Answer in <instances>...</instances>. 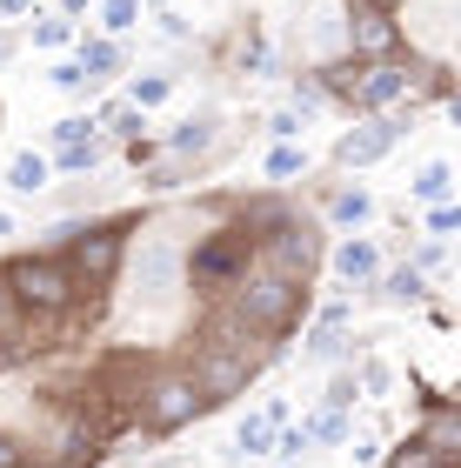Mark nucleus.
<instances>
[{
  "label": "nucleus",
  "mask_w": 461,
  "mask_h": 468,
  "mask_svg": "<svg viewBox=\"0 0 461 468\" xmlns=\"http://www.w3.org/2000/svg\"><path fill=\"white\" fill-rule=\"evenodd\" d=\"M368 215H374V195H368V187H348V195L334 201V221H348V228L368 221Z\"/></svg>",
  "instance_id": "obj_21"
},
{
  "label": "nucleus",
  "mask_w": 461,
  "mask_h": 468,
  "mask_svg": "<svg viewBox=\"0 0 461 468\" xmlns=\"http://www.w3.org/2000/svg\"><path fill=\"white\" fill-rule=\"evenodd\" d=\"M388 294H394V302H422V268H394L388 274Z\"/></svg>",
  "instance_id": "obj_26"
},
{
  "label": "nucleus",
  "mask_w": 461,
  "mask_h": 468,
  "mask_svg": "<svg viewBox=\"0 0 461 468\" xmlns=\"http://www.w3.org/2000/svg\"><path fill=\"white\" fill-rule=\"evenodd\" d=\"M207 141H215V121H181V134H174V154H201Z\"/></svg>",
  "instance_id": "obj_22"
},
{
  "label": "nucleus",
  "mask_w": 461,
  "mask_h": 468,
  "mask_svg": "<svg viewBox=\"0 0 461 468\" xmlns=\"http://www.w3.org/2000/svg\"><path fill=\"white\" fill-rule=\"evenodd\" d=\"M94 161H100V154H94V141H80V147H60V154H54V167H68V175H88Z\"/></svg>",
  "instance_id": "obj_29"
},
{
  "label": "nucleus",
  "mask_w": 461,
  "mask_h": 468,
  "mask_svg": "<svg viewBox=\"0 0 461 468\" xmlns=\"http://www.w3.org/2000/svg\"><path fill=\"white\" fill-rule=\"evenodd\" d=\"M448 121H455V127H461V94H455V101H448Z\"/></svg>",
  "instance_id": "obj_37"
},
{
  "label": "nucleus",
  "mask_w": 461,
  "mask_h": 468,
  "mask_svg": "<svg viewBox=\"0 0 461 468\" xmlns=\"http://www.w3.org/2000/svg\"><path fill=\"white\" fill-rule=\"evenodd\" d=\"M194 415H207L201 381L187 375V368H154L148 395H141V429H148V435H174V429H187Z\"/></svg>",
  "instance_id": "obj_4"
},
{
  "label": "nucleus",
  "mask_w": 461,
  "mask_h": 468,
  "mask_svg": "<svg viewBox=\"0 0 461 468\" xmlns=\"http://www.w3.org/2000/svg\"><path fill=\"white\" fill-rule=\"evenodd\" d=\"M275 429H281V401H275V409H261V415H241L235 455H275Z\"/></svg>",
  "instance_id": "obj_10"
},
{
  "label": "nucleus",
  "mask_w": 461,
  "mask_h": 468,
  "mask_svg": "<svg viewBox=\"0 0 461 468\" xmlns=\"http://www.w3.org/2000/svg\"><path fill=\"white\" fill-rule=\"evenodd\" d=\"M368 7H382V14H388V7H394V0H368Z\"/></svg>",
  "instance_id": "obj_40"
},
{
  "label": "nucleus",
  "mask_w": 461,
  "mask_h": 468,
  "mask_svg": "<svg viewBox=\"0 0 461 468\" xmlns=\"http://www.w3.org/2000/svg\"><path fill=\"white\" fill-rule=\"evenodd\" d=\"M0 468H34V462H27V449H20L14 435H0Z\"/></svg>",
  "instance_id": "obj_32"
},
{
  "label": "nucleus",
  "mask_w": 461,
  "mask_h": 468,
  "mask_svg": "<svg viewBox=\"0 0 461 468\" xmlns=\"http://www.w3.org/2000/svg\"><path fill=\"white\" fill-rule=\"evenodd\" d=\"M68 40H74V20H40V27H34V48H68Z\"/></svg>",
  "instance_id": "obj_28"
},
{
  "label": "nucleus",
  "mask_w": 461,
  "mask_h": 468,
  "mask_svg": "<svg viewBox=\"0 0 461 468\" xmlns=\"http://www.w3.org/2000/svg\"><path fill=\"white\" fill-rule=\"evenodd\" d=\"M47 181H54V161L34 154V147H20V154L7 161V187H14V195H40Z\"/></svg>",
  "instance_id": "obj_11"
},
{
  "label": "nucleus",
  "mask_w": 461,
  "mask_h": 468,
  "mask_svg": "<svg viewBox=\"0 0 461 468\" xmlns=\"http://www.w3.org/2000/svg\"><path fill=\"white\" fill-rule=\"evenodd\" d=\"M7 54H14V40H7V34H0V60H7Z\"/></svg>",
  "instance_id": "obj_38"
},
{
  "label": "nucleus",
  "mask_w": 461,
  "mask_h": 468,
  "mask_svg": "<svg viewBox=\"0 0 461 468\" xmlns=\"http://www.w3.org/2000/svg\"><path fill=\"white\" fill-rule=\"evenodd\" d=\"M94 127H100V121L68 114V121H54V141H60V147H80V141H94Z\"/></svg>",
  "instance_id": "obj_24"
},
{
  "label": "nucleus",
  "mask_w": 461,
  "mask_h": 468,
  "mask_svg": "<svg viewBox=\"0 0 461 468\" xmlns=\"http://www.w3.org/2000/svg\"><path fill=\"white\" fill-rule=\"evenodd\" d=\"M7 282H14V302H20L27 322H60V314L80 302V274L68 268V254H47V248L14 254V261H7Z\"/></svg>",
  "instance_id": "obj_1"
},
{
  "label": "nucleus",
  "mask_w": 461,
  "mask_h": 468,
  "mask_svg": "<svg viewBox=\"0 0 461 468\" xmlns=\"http://www.w3.org/2000/svg\"><path fill=\"white\" fill-rule=\"evenodd\" d=\"M301 449H314L308 421H301V429H281V435H275V455H281V462H301Z\"/></svg>",
  "instance_id": "obj_27"
},
{
  "label": "nucleus",
  "mask_w": 461,
  "mask_h": 468,
  "mask_svg": "<svg viewBox=\"0 0 461 468\" xmlns=\"http://www.w3.org/2000/svg\"><path fill=\"white\" fill-rule=\"evenodd\" d=\"M167 94H174V80H167V74H134V88H128V108H141V114H148V108H161Z\"/></svg>",
  "instance_id": "obj_16"
},
{
  "label": "nucleus",
  "mask_w": 461,
  "mask_h": 468,
  "mask_svg": "<svg viewBox=\"0 0 461 468\" xmlns=\"http://www.w3.org/2000/svg\"><path fill=\"white\" fill-rule=\"evenodd\" d=\"M54 88H60V94H80V88H88V68H80V60H60V68H54Z\"/></svg>",
  "instance_id": "obj_31"
},
{
  "label": "nucleus",
  "mask_w": 461,
  "mask_h": 468,
  "mask_svg": "<svg viewBox=\"0 0 461 468\" xmlns=\"http://www.w3.org/2000/svg\"><path fill=\"white\" fill-rule=\"evenodd\" d=\"M308 435H314V441H348V415H341V409H321V415L308 421Z\"/></svg>",
  "instance_id": "obj_23"
},
{
  "label": "nucleus",
  "mask_w": 461,
  "mask_h": 468,
  "mask_svg": "<svg viewBox=\"0 0 461 468\" xmlns=\"http://www.w3.org/2000/svg\"><path fill=\"white\" fill-rule=\"evenodd\" d=\"M267 134H275V141H295V134H301V114H275V121H267Z\"/></svg>",
  "instance_id": "obj_33"
},
{
  "label": "nucleus",
  "mask_w": 461,
  "mask_h": 468,
  "mask_svg": "<svg viewBox=\"0 0 461 468\" xmlns=\"http://www.w3.org/2000/svg\"><path fill=\"white\" fill-rule=\"evenodd\" d=\"M428 441H435L448 462H461V415H435V421H428Z\"/></svg>",
  "instance_id": "obj_20"
},
{
  "label": "nucleus",
  "mask_w": 461,
  "mask_h": 468,
  "mask_svg": "<svg viewBox=\"0 0 461 468\" xmlns=\"http://www.w3.org/2000/svg\"><path fill=\"white\" fill-rule=\"evenodd\" d=\"M141 294L148 302H167V294L181 288V274H187V261H181V241H148L141 248Z\"/></svg>",
  "instance_id": "obj_7"
},
{
  "label": "nucleus",
  "mask_w": 461,
  "mask_h": 468,
  "mask_svg": "<svg viewBox=\"0 0 461 468\" xmlns=\"http://www.w3.org/2000/svg\"><path fill=\"white\" fill-rule=\"evenodd\" d=\"M455 395H461V381H455Z\"/></svg>",
  "instance_id": "obj_42"
},
{
  "label": "nucleus",
  "mask_w": 461,
  "mask_h": 468,
  "mask_svg": "<svg viewBox=\"0 0 461 468\" xmlns=\"http://www.w3.org/2000/svg\"><path fill=\"white\" fill-rule=\"evenodd\" d=\"M281 468H295V462H281Z\"/></svg>",
  "instance_id": "obj_41"
},
{
  "label": "nucleus",
  "mask_w": 461,
  "mask_h": 468,
  "mask_svg": "<svg viewBox=\"0 0 461 468\" xmlns=\"http://www.w3.org/2000/svg\"><path fill=\"white\" fill-rule=\"evenodd\" d=\"M255 368H261V355H215V348H201V355H194V368H187V375L201 381L207 409H221L227 395H241V388H247V375H255Z\"/></svg>",
  "instance_id": "obj_6"
},
{
  "label": "nucleus",
  "mask_w": 461,
  "mask_h": 468,
  "mask_svg": "<svg viewBox=\"0 0 461 468\" xmlns=\"http://www.w3.org/2000/svg\"><path fill=\"white\" fill-rule=\"evenodd\" d=\"M308 167V147H295V141H281L275 154H267V181H295Z\"/></svg>",
  "instance_id": "obj_17"
},
{
  "label": "nucleus",
  "mask_w": 461,
  "mask_h": 468,
  "mask_svg": "<svg viewBox=\"0 0 461 468\" xmlns=\"http://www.w3.org/2000/svg\"><path fill=\"white\" fill-rule=\"evenodd\" d=\"M402 88H408L402 68H368V80H354V101H361V108H388Z\"/></svg>",
  "instance_id": "obj_13"
},
{
  "label": "nucleus",
  "mask_w": 461,
  "mask_h": 468,
  "mask_svg": "<svg viewBox=\"0 0 461 468\" xmlns=\"http://www.w3.org/2000/svg\"><path fill=\"white\" fill-rule=\"evenodd\" d=\"M100 27H108V34L141 27V0H100Z\"/></svg>",
  "instance_id": "obj_19"
},
{
  "label": "nucleus",
  "mask_w": 461,
  "mask_h": 468,
  "mask_svg": "<svg viewBox=\"0 0 461 468\" xmlns=\"http://www.w3.org/2000/svg\"><path fill=\"white\" fill-rule=\"evenodd\" d=\"M428 234H442V241H448V234H461V207H428Z\"/></svg>",
  "instance_id": "obj_30"
},
{
  "label": "nucleus",
  "mask_w": 461,
  "mask_h": 468,
  "mask_svg": "<svg viewBox=\"0 0 461 468\" xmlns=\"http://www.w3.org/2000/svg\"><path fill=\"white\" fill-rule=\"evenodd\" d=\"M394 141H402V127H394V121H368V127H354V134H341V147H334V154H341L348 167H374Z\"/></svg>",
  "instance_id": "obj_8"
},
{
  "label": "nucleus",
  "mask_w": 461,
  "mask_h": 468,
  "mask_svg": "<svg viewBox=\"0 0 461 468\" xmlns=\"http://www.w3.org/2000/svg\"><path fill=\"white\" fill-rule=\"evenodd\" d=\"M348 48H354V54H388V48H394V20L361 0V7H354V20H348Z\"/></svg>",
  "instance_id": "obj_9"
},
{
  "label": "nucleus",
  "mask_w": 461,
  "mask_h": 468,
  "mask_svg": "<svg viewBox=\"0 0 461 468\" xmlns=\"http://www.w3.org/2000/svg\"><path fill=\"white\" fill-rule=\"evenodd\" d=\"M448 187H455V167H448V161H428L422 175H414V201L442 207V201H448Z\"/></svg>",
  "instance_id": "obj_14"
},
{
  "label": "nucleus",
  "mask_w": 461,
  "mask_h": 468,
  "mask_svg": "<svg viewBox=\"0 0 461 468\" xmlns=\"http://www.w3.org/2000/svg\"><path fill=\"white\" fill-rule=\"evenodd\" d=\"M34 7V0H0V14H27Z\"/></svg>",
  "instance_id": "obj_36"
},
{
  "label": "nucleus",
  "mask_w": 461,
  "mask_h": 468,
  "mask_svg": "<svg viewBox=\"0 0 461 468\" xmlns=\"http://www.w3.org/2000/svg\"><path fill=\"white\" fill-rule=\"evenodd\" d=\"M68 268L80 274V288H114L120 268H128V228H114V221L80 228L68 241Z\"/></svg>",
  "instance_id": "obj_5"
},
{
  "label": "nucleus",
  "mask_w": 461,
  "mask_h": 468,
  "mask_svg": "<svg viewBox=\"0 0 461 468\" xmlns=\"http://www.w3.org/2000/svg\"><path fill=\"white\" fill-rule=\"evenodd\" d=\"M334 268H341V282L368 288L374 274H382V254H374V241H341V248H334Z\"/></svg>",
  "instance_id": "obj_12"
},
{
  "label": "nucleus",
  "mask_w": 461,
  "mask_h": 468,
  "mask_svg": "<svg viewBox=\"0 0 461 468\" xmlns=\"http://www.w3.org/2000/svg\"><path fill=\"white\" fill-rule=\"evenodd\" d=\"M354 401V375H334V388H328V409H348Z\"/></svg>",
  "instance_id": "obj_34"
},
{
  "label": "nucleus",
  "mask_w": 461,
  "mask_h": 468,
  "mask_svg": "<svg viewBox=\"0 0 461 468\" xmlns=\"http://www.w3.org/2000/svg\"><path fill=\"white\" fill-rule=\"evenodd\" d=\"M247 261H255V234L247 228H221V234H207V241L187 254V288H194L201 302H227L235 282L247 274Z\"/></svg>",
  "instance_id": "obj_3"
},
{
  "label": "nucleus",
  "mask_w": 461,
  "mask_h": 468,
  "mask_svg": "<svg viewBox=\"0 0 461 468\" xmlns=\"http://www.w3.org/2000/svg\"><path fill=\"white\" fill-rule=\"evenodd\" d=\"M361 388H368V395L388 388V368H382V361H368V368H361Z\"/></svg>",
  "instance_id": "obj_35"
},
{
  "label": "nucleus",
  "mask_w": 461,
  "mask_h": 468,
  "mask_svg": "<svg viewBox=\"0 0 461 468\" xmlns=\"http://www.w3.org/2000/svg\"><path fill=\"white\" fill-rule=\"evenodd\" d=\"M27 335V314H20V302H14V282H7V261H0V348L7 342H20Z\"/></svg>",
  "instance_id": "obj_15"
},
{
  "label": "nucleus",
  "mask_w": 461,
  "mask_h": 468,
  "mask_svg": "<svg viewBox=\"0 0 461 468\" xmlns=\"http://www.w3.org/2000/svg\"><path fill=\"white\" fill-rule=\"evenodd\" d=\"M0 234H14V215H0Z\"/></svg>",
  "instance_id": "obj_39"
},
{
  "label": "nucleus",
  "mask_w": 461,
  "mask_h": 468,
  "mask_svg": "<svg viewBox=\"0 0 461 468\" xmlns=\"http://www.w3.org/2000/svg\"><path fill=\"white\" fill-rule=\"evenodd\" d=\"M227 308L241 314L255 335H281V328H295V314L308 308V282L301 274H281V268H247L241 282H235V294H227Z\"/></svg>",
  "instance_id": "obj_2"
},
{
  "label": "nucleus",
  "mask_w": 461,
  "mask_h": 468,
  "mask_svg": "<svg viewBox=\"0 0 461 468\" xmlns=\"http://www.w3.org/2000/svg\"><path fill=\"white\" fill-rule=\"evenodd\" d=\"M80 68H88V80L114 74L120 68V48H114V40H88V48H80Z\"/></svg>",
  "instance_id": "obj_18"
},
{
  "label": "nucleus",
  "mask_w": 461,
  "mask_h": 468,
  "mask_svg": "<svg viewBox=\"0 0 461 468\" xmlns=\"http://www.w3.org/2000/svg\"><path fill=\"white\" fill-rule=\"evenodd\" d=\"M108 127H114V134L128 141V147H141V127H148V114H141V108H114Z\"/></svg>",
  "instance_id": "obj_25"
}]
</instances>
